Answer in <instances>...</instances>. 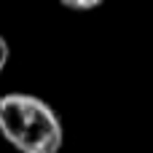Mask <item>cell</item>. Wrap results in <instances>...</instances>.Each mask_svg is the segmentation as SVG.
I'll use <instances>...</instances> for the list:
<instances>
[{
  "instance_id": "obj_3",
  "label": "cell",
  "mask_w": 153,
  "mask_h": 153,
  "mask_svg": "<svg viewBox=\"0 0 153 153\" xmlns=\"http://www.w3.org/2000/svg\"><path fill=\"white\" fill-rule=\"evenodd\" d=\"M8 59H11V48H8V40H5V38L0 35V73L5 70Z\"/></svg>"
},
{
  "instance_id": "obj_1",
  "label": "cell",
  "mask_w": 153,
  "mask_h": 153,
  "mask_svg": "<svg viewBox=\"0 0 153 153\" xmlns=\"http://www.w3.org/2000/svg\"><path fill=\"white\" fill-rule=\"evenodd\" d=\"M0 134L19 153H59L62 148L59 116L32 94L0 97Z\"/></svg>"
},
{
  "instance_id": "obj_2",
  "label": "cell",
  "mask_w": 153,
  "mask_h": 153,
  "mask_svg": "<svg viewBox=\"0 0 153 153\" xmlns=\"http://www.w3.org/2000/svg\"><path fill=\"white\" fill-rule=\"evenodd\" d=\"M62 5L70 11H91V8H100L102 0H62Z\"/></svg>"
}]
</instances>
